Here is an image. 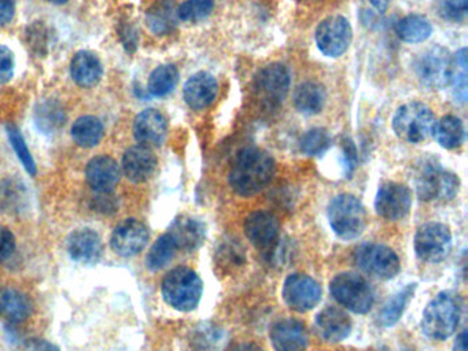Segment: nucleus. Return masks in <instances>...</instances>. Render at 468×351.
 I'll list each match as a JSON object with an SVG mask.
<instances>
[{
  "label": "nucleus",
  "instance_id": "dca6fc26",
  "mask_svg": "<svg viewBox=\"0 0 468 351\" xmlns=\"http://www.w3.org/2000/svg\"><path fill=\"white\" fill-rule=\"evenodd\" d=\"M149 236V230L143 222L135 219L125 220L111 233V249L121 257H133L146 247Z\"/></svg>",
  "mask_w": 468,
  "mask_h": 351
},
{
  "label": "nucleus",
  "instance_id": "de8ad7c7",
  "mask_svg": "<svg viewBox=\"0 0 468 351\" xmlns=\"http://www.w3.org/2000/svg\"><path fill=\"white\" fill-rule=\"evenodd\" d=\"M371 2L372 6L378 10L380 13H385L389 7V2L390 0H369Z\"/></svg>",
  "mask_w": 468,
  "mask_h": 351
},
{
  "label": "nucleus",
  "instance_id": "8fccbe9b",
  "mask_svg": "<svg viewBox=\"0 0 468 351\" xmlns=\"http://www.w3.org/2000/svg\"><path fill=\"white\" fill-rule=\"evenodd\" d=\"M50 351H56V350H50Z\"/></svg>",
  "mask_w": 468,
  "mask_h": 351
},
{
  "label": "nucleus",
  "instance_id": "37998d69",
  "mask_svg": "<svg viewBox=\"0 0 468 351\" xmlns=\"http://www.w3.org/2000/svg\"><path fill=\"white\" fill-rule=\"evenodd\" d=\"M16 0H0V26H6L15 17Z\"/></svg>",
  "mask_w": 468,
  "mask_h": 351
},
{
  "label": "nucleus",
  "instance_id": "6e6552de",
  "mask_svg": "<svg viewBox=\"0 0 468 351\" xmlns=\"http://www.w3.org/2000/svg\"><path fill=\"white\" fill-rule=\"evenodd\" d=\"M331 295L338 304L358 315H366L374 305V293L369 282L356 274H339L330 284Z\"/></svg>",
  "mask_w": 468,
  "mask_h": 351
},
{
  "label": "nucleus",
  "instance_id": "a211bd4d",
  "mask_svg": "<svg viewBox=\"0 0 468 351\" xmlns=\"http://www.w3.org/2000/svg\"><path fill=\"white\" fill-rule=\"evenodd\" d=\"M68 254L76 263L95 265L102 257V239L89 228L73 231L67 241Z\"/></svg>",
  "mask_w": 468,
  "mask_h": 351
},
{
  "label": "nucleus",
  "instance_id": "49530a36",
  "mask_svg": "<svg viewBox=\"0 0 468 351\" xmlns=\"http://www.w3.org/2000/svg\"><path fill=\"white\" fill-rule=\"evenodd\" d=\"M467 340V331H463L462 334L457 336L456 342H454L453 351H468Z\"/></svg>",
  "mask_w": 468,
  "mask_h": 351
},
{
  "label": "nucleus",
  "instance_id": "a19ab883",
  "mask_svg": "<svg viewBox=\"0 0 468 351\" xmlns=\"http://www.w3.org/2000/svg\"><path fill=\"white\" fill-rule=\"evenodd\" d=\"M16 250V238L12 231L0 227V263L9 260Z\"/></svg>",
  "mask_w": 468,
  "mask_h": 351
},
{
  "label": "nucleus",
  "instance_id": "7c9ffc66",
  "mask_svg": "<svg viewBox=\"0 0 468 351\" xmlns=\"http://www.w3.org/2000/svg\"><path fill=\"white\" fill-rule=\"evenodd\" d=\"M397 35L405 43L426 42L432 34V23L423 15H407L399 21L396 26Z\"/></svg>",
  "mask_w": 468,
  "mask_h": 351
},
{
  "label": "nucleus",
  "instance_id": "a18cd8bd",
  "mask_svg": "<svg viewBox=\"0 0 468 351\" xmlns=\"http://www.w3.org/2000/svg\"><path fill=\"white\" fill-rule=\"evenodd\" d=\"M225 351H264L260 346L252 342H235Z\"/></svg>",
  "mask_w": 468,
  "mask_h": 351
},
{
  "label": "nucleus",
  "instance_id": "c9c22d12",
  "mask_svg": "<svg viewBox=\"0 0 468 351\" xmlns=\"http://www.w3.org/2000/svg\"><path fill=\"white\" fill-rule=\"evenodd\" d=\"M453 87V97L457 102L465 103L467 100V48L457 51L453 57V73L451 78Z\"/></svg>",
  "mask_w": 468,
  "mask_h": 351
},
{
  "label": "nucleus",
  "instance_id": "cd10ccee",
  "mask_svg": "<svg viewBox=\"0 0 468 351\" xmlns=\"http://www.w3.org/2000/svg\"><path fill=\"white\" fill-rule=\"evenodd\" d=\"M28 296L15 288H0V317L10 323H21L31 315Z\"/></svg>",
  "mask_w": 468,
  "mask_h": 351
},
{
  "label": "nucleus",
  "instance_id": "bb28decb",
  "mask_svg": "<svg viewBox=\"0 0 468 351\" xmlns=\"http://www.w3.org/2000/svg\"><path fill=\"white\" fill-rule=\"evenodd\" d=\"M178 7L172 0H159L147 10L146 23L154 35H168L178 26Z\"/></svg>",
  "mask_w": 468,
  "mask_h": 351
},
{
  "label": "nucleus",
  "instance_id": "aec40b11",
  "mask_svg": "<svg viewBox=\"0 0 468 351\" xmlns=\"http://www.w3.org/2000/svg\"><path fill=\"white\" fill-rule=\"evenodd\" d=\"M275 351H305L307 346V332L301 321L283 318L272 325L269 332Z\"/></svg>",
  "mask_w": 468,
  "mask_h": 351
},
{
  "label": "nucleus",
  "instance_id": "b1692460",
  "mask_svg": "<svg viewBox=\"0 0 468 351\" xmlns=\"http://www.w3.org/2000/svg\"><path fill=\"white\" fill-rule=\"evenodd\" d=\"M317 329L320 336L328 342H341L349 336L352 321L344 310L328 307L317 315Z\"/></svg>",
  "mask_w": 468,
  "mask_h": 351
},
{
  "label": "nucleus",
  "instance_id": "f3484780",
  "mask_svg": "<svg viewBox=\"0 0 468 351\" xmlns=\"http://www.w3.org/2000/svg\"><path fill=\"white\" fill-rule=\"evenodd\" d=\"M168 122L164 114L155 108H147L133 121V136L140 146L159 147L167 138Z\"/></svg>",
  "mask_w": 468,
  "mask_h": 351
},
{
  "label": "nucleus",
  "instance_id": "4468645a",
  "mask_svg": "<svg viewBox=\"0 0 468 351\" xmlns=\"http://www.w3.org/2000/svg\"><path fill=\"white\" fill-rule=\"evenodd\" d=\"M412 206V192L404 184L386 181L380 184L375 197V211L389 222L402 220L410 213Z\"/></svg>",
  "mask_w": 468,
  "mask_h": 351
},
{
  "label": "nucleus",
  "instance_id": "4be33fe9",
  "mask_svg": "<svg viewBox=\"0 0 468 351\" xmlns=\"http://www.w3.org/2000/svg\"><path fill=\"white\" fill-rule=\"evenodd\" d=\"M219 91L216 78L211 73L200 72L184 84L183 98L192 110H203L214 102Z\"/></svg>",
  "mask_w": 468,
  "mask_h": 351
},
{
  "label": "nucleus",
  "instance_id": "ea45409f",
  "mask_svg": "<svg viewBox=\"0 0 468 351\" xmlns=\"http://www.w3.org/2000/svg\"><path fill=\"white\" fill-rule=\"evenodd\" d=\"M15 53L6 46L0 45V84H6L15 77Z\"/></svg>",
  "mask_w": 468,
  "mask_h": 351
},
{
  "label": "nucleus",
  "instance_id": "9d476101",
  "mask_svg": "<svg viewBox=\"0 0 468 351\" xmlns=\"http://www.w3.org/2000/svg\"><path fill=\"white\" fill-rule=\"evenodd\" d=\"M451 249V230L441 222H427L416 232V255L424 263H441L448 257Z\"/></svg>",
  "mask_w": 468,
  "mask_h": 351
},
{
  "label": "nucleus",
  "instance_id": "9b49d317",
  "mask_svg": "<svg viewBox=\"0 0 468 351\" xmlns=\"http://www.w3.org/2000/svg\"><path fill=\"white\" fill-rule=\"evenodd\" d=\"M359 268L378 279H393L400 272V260L393 250L378 243L361 244L355 253Z\"/></svg>",
  "mask_w": 468,
  "mask_h": 351
},
{
  "label": "nucleus",
  "instance_id": "20e7f679",
  "mask_svg": "<svg viewBox=\"0 0 468 351\" xmlns=\"http://www.w3.org/2000/svg\"><path fill=\"white\" fill-rule=\"evenodd\" d=\"M435 124L437 121L432 108L421 102L400 106L393 117L394 132L407 143L418 144L429 140L434 135Z\"/></svg>",
  "mask_w": 468,
  "mask_h": 351
},
{
  "label": "nucleus",
  "instance_id": "72a5a7b5",
  "mask_svg": "<svg viewBox=\"0 0 468 351\" xmlns=\"http://www.w3.org/2000/svg\"><path fill=\"white\" fill-rule=\"evenodd\" d=\"M416 284H408L401 291L396 294L393 298L389 299L388 304L383 306L380 313V324L382 326H393L399 323L401 315H404L408 304L415 295Z\"/></svg>",
  "mask_w": 468,
  "mask_h": 351
},
{
  "label": "nucleus",
  "instance_id": "412c9836",
  "mask_svg": "<svg viewBox=\"0 0 468 351\" xmlns=\"http://www.w3.org/2000/svg\"><path fill=\"white\" fill-rule=\"evenodd\" d=\"M121 170L119 163L108 155L92 158L86 168V179L95 192H111L119 184Z\"/></svg>",
  "mask_w": 468,
  "mask_h": 351
},
{
  "label": "nucleus",
  "instance_id": "09e8293b",
  "mask_svg": "<svg viewBox=\"0 0 468 351\" xmlns=\"http://www.w3.org/2000/svg\"><path fill=\"white\" fill-rule=\"evenodd\" d=\"M48 2H51V4L54 5H65L67 4L68 0H48Z\"/></svg>",
  "mask_w": 468,
  "mask_h": 351
},
{
  "label": "nucleus",
  "instance_id": "423d86ee",
  "mask_svg": "<svg viewBox=\"0 0 468 351\" xmlns=\"http://www.w3.org/2000/svg\"><path fill=\"white\" fill-rule=\"evenodd\" d=\"M456 174L445 170L434 162L426 163L416 178V192L426 202H448L459 192Z\"/></svg>",
  "mask_w": 468,
  "mask_h": 351
},
{
  "label": "nucleus",
  "instance_id": "f704fd0d",
  "mask_svg": "<svg viewBox=\"0 0 468 351\" xmlns=\"http://www.w3.org/2000/svg\"><path fill=\"white\" fill-rule=\"evenodd\" d=\"M176 252H178V249H176L175 243H173L172 239H171L168 233L160 236L157 242L152 244L149 254H147V268L151 272L161 271L162 268H165L172 261Z\"/></svg>",
  "mask_w": 468,
  "mask_h": 351
},
{
  "label": "nucleus",
  "instance_id": "4c0bfd02",
  "mask_svg": "<svg viewBox=\"0 0 468 351\" xmlns=\"http://www.w3.org/2000/svg\"><path fill=\"white\" fill-rule=\"evenodd\" d=\"M214 0H186L178 7L179 21L184 23H200L211 15Z\"/></svg>",
  "mask_w": 468,
  "mask_h": 351
},
{
  "label": "nucleus",
  "instance_id": "58836bf2",
  "mask_svg": "<svg viewBox=\"0 0 468 351\" xmlns=\"http://www.w3.org/2000/svg\"><path fill=\"white\" fill-rule=\"evenodd\" d=\"M331 139L328 130L323 128H315V129L307 130L299 141L301 151L304 154L310 155V157H317V155L323 154L328 151L330 147Z\"/></svg>",
  "mask_w": 468,
  "mask_h": 351
},
{
  "label": "nucleus",
  "instance_id": "1a4fd4ad",
  "mask_svg": "<svg viewBox=\"0 0 468 351\" xmlns=\"http://www.w3.org/2000/svg\"><path fill=\"white\" fill-rule=\"evenodd\" d=\"M290 70L283 64L263 67L255 78V97L266 108H276L285 102L290 89Z\"/></svg>",
  "mask_w": 468,
  "mask_h": 351
},
{
  "label": "nucleus",
  "instance_id": "473e14b6",
  "mask_svg": "<svg viewBox=\"0 0 468 351\" xmlns=\"http://www.w3.org/2000/svg\"><path fill=\"white\" fill-rule=\"evenodd\" d=\"M438 144L443 149H457L464 140V127L462 119L454 116L443 117L435 124L434 135Z\"/></svg>",
  "mask_w": 468,
  "mask_h": 351
},
{
  "label": "nucleus",
  "instance_id": "393cba45",
  "mask_svg": "<svg viewBox=\"0 0 468 351\" xmlns=\"http://www.w3.org/2000/svg\"><path fill=\"white\" fill-rule=\"evenodd\" d=\"M103 67L97 54L91 51H78L70 62V76L76 86L92 88L102 77Z\"/></svg>",
  "mask_w": 468,
  "mask_h": 351
},
{
  "label": "nucleus",
  "instance_id": "c756f323",
  "mask_svg": "<svg viewBox=\"0 0 468 351\" xmlns=\"http://www.w3.org/2000/svg\"><path fill=\"white\" fill-rule=\"evenodd\" d=\"M72 138L78 146L83 149H91L98 146L102 140L105 128L99 119L94 116H83L76 119L73 124Z\"/></svg>",
  "mask_w": 468,
  "mask_h": 351
},
{
  "label": "nucleus",
  "instance_id": "a878e982",
  "mask_svg": "<svg viewBox=\"0 0 468 351\" xmlns=\"http://www.w3.org/2000/svg\"><path fill=\"white\" fill-rule=\"evenodd\" d=\"M293 100L299 113L305 116H315L325 108V87L315 81H305L296 87Z\"/></svg>",
  "mask_w": 468,
  "mask_h": 351
},
{
  "label": "nucleus",
  "instance_id": "79ce46f5",
  "mask_svg": "<svg viewBox=\"0 0 468 351\" xmlns=\"http://www.w3.org/2000/svg\"><path fill=\"white\" fill-rule=\"evenodd\" d=\"M97 194L94 201L95 211L108 214L117 211V202L114 197H111V192H97Z\"/></svg>",
  "mask_w": 468,
  "mask_h": 351
},
{
  "label": "nucleus",
  "instance_id": "7ed1b4c3",
  "mask_svg": "<svg viewBox=\"0 0 468 351\" xmlns=\"http://www.w3.org/2000/svg\"><path fill=\"white\" fill-rule=\"evenodd\" d=\"M162 296L173 309L192 312L200 304L203 293L201 277L192 269L179 266L162 280Z\"/></svg>",
  "mask_w": 468,
  "mask_h": 351
},
{
  "label": "nucleus",
  "instance_id": "c03bdc74",
  "mask_svg": "<svg viewBox=\"0 0 468 351\" xmlns=\"http://www.w3.org/2000/svg\"><path fill=\"white\" fill-rule=\"evenodd\" d=\"M443 4L454 15H464L468 10V0H443Z\"/></svg>",
  "mask_w": 468,
  "mask_h": 351
},
{
  "label": "nucleus",
  "instance_id": "2eb2a0df",
  "mask_svg": "<svg viewBox=\"0 0 468 351\" xmlns=\"http://www.w3.org/2000/svg\"><path fill=\"white\" fill-rule=\"evenodd\" d=\"M244 233L250 243L261 252L269 253L279 239V220L269 212H255L244 220Z\"/></svg>",
  "mask_w": 468,
  "mask_h": 351
},
{
  "label": "nucleus",
  "instance_id": "6ab92c4d",
  "mask_svg": "<svg viewBox=\"0 0 468 351\" xmlns=\"http://www.w3.org/2000/svg\"><path fill=\"white\" fill-rule=\"evenodd\" d=\"M157 168V158L149 147L132 146L122 157V173L130 183H146Z\"/></svg>",
  "mask_w": 468,
  "mask_h": 351
},
{
  "label": "nucleus",
  "instance_id": "e433bc0d",
  "mask_svg": "<svg viewBox=\"0 0 468 351\" xmlns=\"http://www.w3.org/2000/svg\"><path fill=\"white\" fill-rule=\"evenodd\" d=\"M6 133L18 160L23 163L26 170L28 171L29 174H32V176H35L37 171L36 163H35L34 157H32L31 151H29L28 146H26L23 133L13 124L6 125Z\"/></svg>",
  "mask_w": 468,
  "mask_h": 351
},
{
  "label": "nucleus",
  "instance_id": "ddd939ff",
  "mask_svg": "<svg viewBox=\"0 0 468 351\" xmlns=\"http://www.w3.org/2000/svg\"><path fill=\"white\" fill-rule=\"evenodd\" d=\"M283 299L290 309L298 313L309 312L322 299V287L307 274H291L283 285Z\"/></svg>",
  "mask_w": 468,
  "mask_h": 351
},
{
  "label": "nucleus",
  "instance_id": "5701e85b",
  "mask_svg": "<svg viewBox=\"0 0 468 351\" xmlns=\"http://www.w3.org/2000/svg\"><path fill=\"white\" fill-rule=\"evenodd\" d=\"M167 233L175 243L176 249L192 252L205 241L206 228L200 220L182 216L171 224Z\"/></svg>",
  "mask_w": 468,
  "mask_h": 351
},
{
  "label": "nucleus",
  "instance_id": "2f4dec72",
  "mask_svg": "<svg viewBox=\"0 0 468 351\" xmlns=\"http://www.w3.org/2000/svg\"><path fill=\"white\" fill-rule=\"evenodd\" d=\"M178 83L179 72L175 65H161L150 75L147 89L151 97H167L176 88Z\"/></svg>",
  "mask_w": 468,
  "mask_h": 351
},
{
  "label": "nucleus",
  "instance_id": "f8f14e48",
  "mask_svg": "<svg viewBox=\"0 0 468 351\" xmlns=\"http://www.w3.org/2000/svg\"><path fill=\"white\" fill-rule=\"evenodd\" d=\"M317 45L323 56L338 58L344 56L353 39L352 26L342 15H331L317 29Z\"/></svg>",
  "mask_w": 468,
  "mask_h": 351
},
{
  "label": "nucleus",
  "instance_id": "f257e3e1",
  "mask_svg": "<svg viewBox=\"0 0 468 351\" xmlns=\"http://www.w3.org/2000/svg\"><path fill=\"white\" fill-rule=\"evenodd\" d=\"M276 163L269 152L246 147L236 154L230 170V186L241 197L263 191L274 179Z\"/></svg>",
  "mask_w": 468,
  "mask_h": 351
},
{
  "label": "nucleus",
  "instance_id": "0eeeda50",
  "mask_svg": "<svg viewBox=\"0 0 468 351\" xmlns=\"http://www.w3.org/2000/svg\"><path fill=\"white\" fill-rule=\"evenodd\" d=\"M413 69L421 86L429 89H442L451 84L453 57L446 48L434 46L418 57Z\"/></svg>",
  "mask_w": 468,
  "mask_h": 351
},
{
  "label": "nucleus",
  "instance_id": "f03ea898",
  "mask_svg": "<svg viewBox=\"0 0 468 351\" xmlns=\"http://www.w3.org/2000/svg\"><path fill=\"white\" fill-rule=\"evenodd\" d=\"M462 306L451 293H441L427 305L421 318V329L430 339L445 340L459 325Z\"/></svg>",
  "mask_w": 468,
  "mask_h": 351
},
{
  "label": "nucleus",
  "instance_id": "39448f33",
  "mask_svg": "<svg viewBox=\"0 0 468 351\" xmlns=\"http://www.w3.org/2000/svg\"><path fill=\"white\" fill-rule=\"evenodd\" d=\"M328 216L334 232L344 241L358 239L366 230V209L353 195L341 194L334 198L328 205Z\"/></svg>",
  "mask_w": 468,
  "mask_h": 351
},
{
  "label": "nucleus",
  "instance_id": "c85d7f7f",
  "mask_svg": "<svg viewBox=\"0 0 468 351\" xmlns=\"http://www.w3.org/2000/svg\"><path fill=\"white\" fill-rule=\"evenodd\" d=\"M35 125L37 129L46 135L57 132L64 127L65 116L64 108L58 100L45 99L37 103L34 111Z\"/></svg>",
  "mask_w": 468,
  "mask_h": 351
}]
</instances>
